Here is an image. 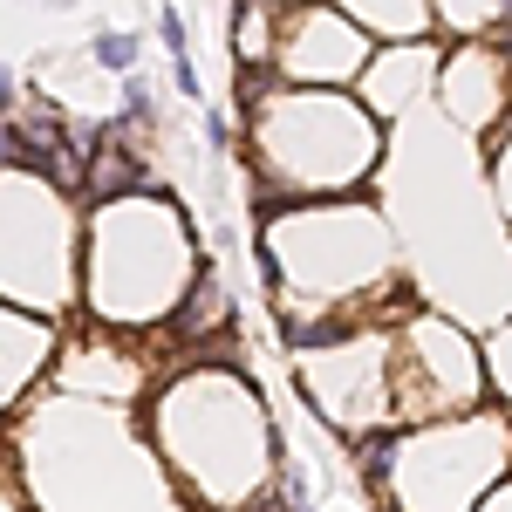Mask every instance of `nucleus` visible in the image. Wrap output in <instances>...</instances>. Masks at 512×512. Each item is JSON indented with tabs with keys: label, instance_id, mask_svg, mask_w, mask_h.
<instances>
[{
	"label": "nucleus",
	"instance_id": "obj_18",
	"mask_svg": "<svg viewBox=\"0 0 512 512\" xmlns=\"http://www.w3.org/2000/svg\"><path fill=\"white\" fill-rule=\"evenodd\" d=\"M198 130H205V144H212V151H226V144H233V123L219 117V110H205V117H198Z\"/></svg>",
	"mask_w": 512,
	"mask_h": 512
},
{
	"label": "nucleus",
	"instance_id": "obj_14",
	"mask_svg": "<svg viewBox=\"0 0 512 512\" xmlns=\"http://www.w3.org/2000/svg\"><path fill=\"white\" fill-rule=\"evenodd\" d=\"M89 62H96L103 76H137V69H144V35H137V28H96V35H89Z\"/></svg>",
	"mask_w": 512,
	"mask_h": 512
},
{
	"label": "nucleus",
	"instance_id": "obj_7",
	"mask_svg": "<svg viewBox=\"0 0 512 512\" xmlns=\"http://www.w3.org/2000/svg\"><path fill=\"white\" fill-rule=\"evenodd\" d=\"M376 41L355 28L335 0H308V7H287L274 28V76L301 82V89H342L369 69Z\"/></svg>",
	"mask_w": 512,
	"mask_h": 512
},
{
	"label": "nucleus",
	"instance_id": "obj_15",
	"mask_svg": "<svg viewBox=\"0 0 512 512\" xmlns=\"http://www.w3.org/2000/svg\"><path fill=\"white\" fill-rule=\"evenodd\" d=\"M158 41H164V62H192V28H185V7L178 0H158Z\"/></svg>",
	"mask_w": 512,
	"mask_h": 512
},
{
	"label": "nucleus",
	"instance_id": "obj_23",
	"mask_svg": "<svg viewBox=\"0 0 512 512\" xmlns=\"http://www.w3.org/2000/svg\"><path fill=\"white\" fill-rule=\"evenodd\" d=\"M274 7H308V0H274Z\"/></svg>",
	"mask_w": 512,
	"mask_h": 512
},
{
	"label": "nucleus",
	"instance_id": "obj_16",
	"mask_svg": "<svg viewBox=\"0 0 512 512\" xmlns=\"http://www.w3.org/2000/svg\"><path fill=\"white\" fill-rule=\"evenodd\" d=\"M485 376H492V390L512 403V321L492 335V349H485Z\"/></svg>",
	"mask_w": 512,
	"mask_h": 512
},
{
	"label": "nucleus",
	"instance_id": "obj_19",
	"mask_svg": "<svg viewBox=\"0 0 512 512\" xmlns=\"http://www.w3.org/2000/svg\"><path fill=\"white\" fill-rule=\"evenodd\" d=\"M499 198L512 212V130H499Z\"/></svg>",
	"mask_w": 512,
	"mask_h": 512
},
{
	"label": "nucleus",
	"instance_id": "obj_4",
	"mask_svg": "<svg viewBox=\"0 0 512 512\" xmlns=\"http://www.w3.org/2000/svg\"><path fill=\"white\" fill-rule=\"evenodd\" d=\"M512 465L506 417H451L417 437H390V485L396 512H472Z\"/></svg>",
	"mask_w": 512,
	"mask_h": 512
},
{
	"label": "nucleus",
	"instance_id": "obj_13",
	"mask_svg": "<svg viewBox=\"0 0 512 512\" xmlns=\"http://www.w3.org/2000/svg\"><path fill=\"white\" fill-rule=\"evenodd\" d=\"M431 14L451 35H499V28H512V0H431Z\"/></svg>",
	"mask_w": 512,
	"mask_h": 512
},
{
	"label": "nucleus",
	"instance_id": "obj_9",
	"mask_svg": "<svg viewBox=\"0 0 512 512\" xmlns=\"http://www.w3.org/2000/svg\"><path fill=\"white\" fill-rule=\"evenodd\" d=\"M362 89H369V117H396V110H410L424 89H437V48L431 41H396V48H376L369 55V69H362Z\"/></svg>",
	"mask_w": 512,
	"mask_h": 512
},
{
	"label": "nucleus",
	"instance_id": "obj_21",
	"mask_svg": "<svg viewBox=\"0 0 512 512\" xmlns=\"http://www.w3.org/2000/svg\"><path fill=\"white\" fill-rule=\"evenodd\" d=\"M7 110H14V69L0 62V117H7Z\"/></svg>",
	"mask_w": 512,
	"mask_h": 512
},
{
	"label": "nucleus",
	"instance_id": "obj_6",
	"mask_svg": "<svg viewBox=\"0 0 512 512\" xmlns=\"http://www.w3.org/2000/svg\"><path fill=\"white\" fill-rule=\"evenodd\" d=\"M478 396V355L451 321L417 315L390 335V417H458Z\"/></svg>",
	"mask_w": 512,
	"mask_h": 512
},
{
	"label": "nucleus",
	"instance_id": "obj_1",
	"mask_svg": "<svg viewBox=\"0 0 512 512\" xmlns=\"http://www.w3.org/2000/svg\"><path fill=\"white\" fill-rule=\"evenodd\" d=\"M158 444L198 506L246 512L274 492V424L233 369L171 376V390L158 396Z\"/></svg>",
	"mask_w": 512,
	"mask_h": 512
},
{
	"label": "nucleus",
	"instance_id": "obj_2",
	"mask_svg": "<svg viewBox=\"0 0 512 512\" xmlns=\"http://www.w3.org/2000/svg\"><path fill=\"white\" fill-rule=\"evenodd\" d=\"M198 280V246L185 212L158 198L151 185L96 205L89 226V315L110 321V335H144L178 315V301Z\"/></svg>",
	"mask_w": 512,
	"mask_h": 512
},
{
	"label": "nucleus",
	"instance_id": "obj_11",
	"mask_svg": "<svg viewBox=\"0 0 512 512\" xmlns=\"http://www.w3.org/2000/svg\"><path fill=\"white\" fill-rule=\"evenodd\" d=\"M342 14H349L362 35L376 41H424L437 28V14H431V0H335Z\"/></svg>",
	"mask_w": 512,
	"mask_h": 512
},
{
	"label": "nucleus",
	"instance_id": "obj_12",
	"mask_svg": "<svg viewBox=\"0 0 512 512\" xmlns=\"http://www.w3.org/2000/svg\"><path fill=\"white\" fill-rule=\"evenodd\" d=\"M287 7H274V0H233V21H226V41H233L239 69L246 76H267L274 69V28Z\"/></svg>",
	"mask_w": 512,
	"mask_h": 512
},
{
	"label": "nucleus",
	"instance_id": "obj_5",
	"mask_svg": "<svg viewBox=\"0 0 512 512\" xmlns=\"http://www.w3.org/2000/svg\"><path fill=\"white\" fill-rule=\"evenodd\" d=\"M69 253H76V226H69V198L48 185V171L28 164H0V301L21 308H69Z\"/></svg>",
	"mask_w": 512,
	"mask_h": 512
},
{
	"label": "nucleus",
	"instance_id": "obj_8",
	"mask_svg": "<svg viewBox=\"0 0 512 512\" xmlns=\"http://www.w3.org/2000/svg\"><path fill=\"white\" fill-rule=\"evenodd\" d=\"M444 96V110L465 123V130H499L506 123V103H512V55L492 41H472V48H458L444 69H437V89Z\"/></svg>",
	"mask_w": 512,
	"mask_h": 512
},
{
	"label": "nucleus",
	"instance_id": "obj_3",
	"mask_svg": "<svg viewBox=\"0 0 512 512\" xmlns=\"http://www.w3.org/2000/svg\"><path fill=\"white\" fill-rule=\"evenodd\" d=\"M246 151L260 171L267 198H328L355 192L383 164V130L376 117L349 103L342 89H246Z\"/></svg>",
	"mask_w": 512,
	"mask_h": 512
},
{
	"label": "nucleus",
	"instance_id": "obj_17",
	"mask_svg": "<svg viewBox=\"0 0 512 512\" xmlns=\"http://www.w3.org/2000/svg\"><path fill=\"white\" fill-rule=\"evenodd\" d=\"M0 512H28L21 485H14V451H0Z\"/></svg>",
	"mask_w": 512,
	"mask_h": 512
},
{
	"label": "nucleus",
	"instance_id": "obj_22",
	"mask_svg": "<svg viewBox=\"0 0 512 512\" xmlns=\"http://www.w3.org/2000/svg\"><path fill=\"white\" fill-rule=\"evenodd\" d=\"M41 7H82V0H41Z\"/></svg>",
	"mask_w": 512,
	"mask_h": 512
},
{
	"label": "nucleus",
	"instance_id": "obj_10",
	"mask_svg": "<svg viewBox=\"0 0 512 512\" xmlns=\"http://www.w3.org/2000/svg\"><path fill=\"white\" fill-rule=\"evenodd\" d=\"M48 349H55V342H48V328H41V321L0 315V410H7V403L41 376Z\"/></svg>",
	"mask_w": 512,
	"mask_h": 512
},
{
	"label": "nucleus",
	"instance_id": "obj_20",
	"mask_svg": "<svg viewBox=\"0 0 512 512\" xmlns=\"http://www.w3.org/2000/svg\"><path fill=\"white\" fill-rule=\"evenodd\" d=\"M472 512H512V478H499V485H492V499H478Z\"/></svg>",
	"mask_w": 512,
	"mask_h": 512
}]
</instances>
